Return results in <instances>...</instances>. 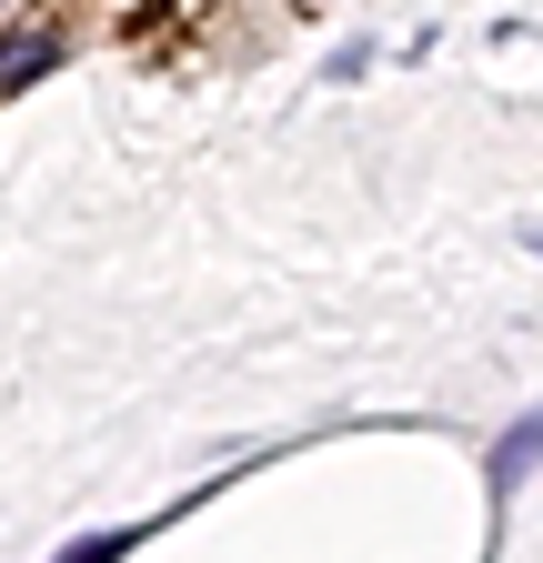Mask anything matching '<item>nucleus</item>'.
<instances>
[{"label":"nucleus","mask_w":543,"mask_h":563,"mask_svg":"<svg viewBox=\"0 0 543 563\" xmlns=\"http://www.w3.org/2000/svg\"><path fill=\"white\" fill-rule=\"evenodd\" d=\"M0 11H11V0H0Z\"/></svg>","instance_id":"4"},{"label":"nucleus","mask_w":543,"mask_h":563,"mask_svg":"<svg viewBox=\"0 0 543 563\" xmlns=\"http://www.w3.org/2000/svg\"><path fill=\"white\" fill-rule=\"evenodd\" d=\"M533 453H543V412L503 433V453H494V483H523V463H533Z\"/></svg>","instance_id":"2"},{"label":"nucleus","mask_w":543,"mask_h":563,"mask_svg":"<svg viewBox=\"0 0 543 563\" xmlns=\"http://www.w3.org/2000/svg\"><path fill=\"white\" fill-rule=\"evenodd\" d=\"M60 60V31H11V41H0V91H21V81H41V70Z\"/></svg>","instance_id":"1"},{"label":"nucleus","mask_w":543,"mask_h":563,"mask_svg":"<svg viewBox=\"0 0 543 563\" xmlns=\"http://www.w3.org/2000/svg\"><path fill=\"white\" fill-rule=\"evenodd\" d=\"M111 553H121V543L101 533V543H71V553H60V563H111Z\"/></svg>","instance_id":"3"}]
</instances>
